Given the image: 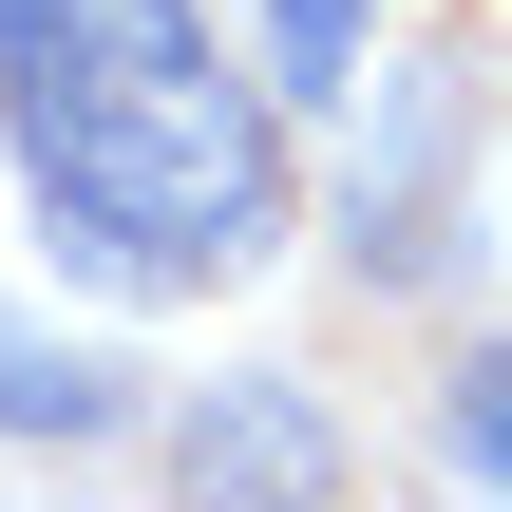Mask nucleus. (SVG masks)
<instances>
[{
  "instance_id": "39448f33",
  "label": "nucleus",
  "mask_w": 512,
  "mask_h": 512,
  "mask_svg": "<svg viewBox=\"0 0 512 512\" xmlns=\"http://www.w3.org/2000/svg\"><path fill=\"white\" fill-rule=\"evenodd\" d=\"M266 95L285 114H361V57H380V0H266Z\"/></svg>"
},
{
  "instance_id": "423d86ee",
  "label": "nucleus",
  "mask_w": 512,
  "mask_h": 512,
  "mask_svg": "<svg viewBox=\"0 0 512 512\" xmlns=\"http://www.w3.org/2000/svg\"><path fill=\"white\" fill-rule=\"evenodd\" d=\"M437 456L512 494V342H456V361H437Z\"/></svg>"
},
{
  "instance_id": "f03ea898",
  "label": "nucleus",
  "mask_w": 512,
  "mask_h": 512,
  "mask_svg": "<svg viewBox=\"0 0 512 512\" xmlns=\"http://www.w3.org/2000/svg\"><path fill=\"white\" fill-rule=\"evenodd\" d=\"M475 133H494V57H475V38H437V57H399V76H361V152H342V209H323V247H342V285H361V304H437V285L494 247Z\"/></svg>"
},
{
  "instance_id": "20e7f679",
  "label": "nucleus",
  "mask_w": 512,
  "mask_h": 512,
  "mask_svg": "<svg viewBox=\"0 0 512 512\" xmlns=\"http://www.w3.org/2000/svg\"><path fill=\"white\" fill-rule=\"evenodd\" d=\"M133 418H152V361H114V342H76V323H19V304H0V437L95 456V437H133Z\"/></svg>"
},
{
  "instance_id": "7ed1b4c3",
  "label": "nucleus",
  "mask_w": 512,
  "mask_h": 512,
  "mask_svg": "<svg viewBox=\"0 0 512 512\" xmlns=\"http://www.w3.org/2000/svg\"><path fill=\"white\" fill-rule=\"evenodd\" d=\"M152 475H171V494H342V475H361V437H342V418H323V399H304V380H285V361H228V380H190V399H171V418H152Z\"/></svg>"
},
{
  "instance_id": "f257e3e1",
  "label": "nucleus",
  "mask_w": 512,
  "mask_h": 512,
  "mask_svg": "<svg viewBox=\"0 0 512 512\" xmlns=\"http://www.w3.org/2000/svg\"><path fill=\"white\" fill-rule=\"evenodd\" d=\"M0 152L114 304H209L304 228V114L209 0H0Z\"/></svg>"
}]
</instances>
